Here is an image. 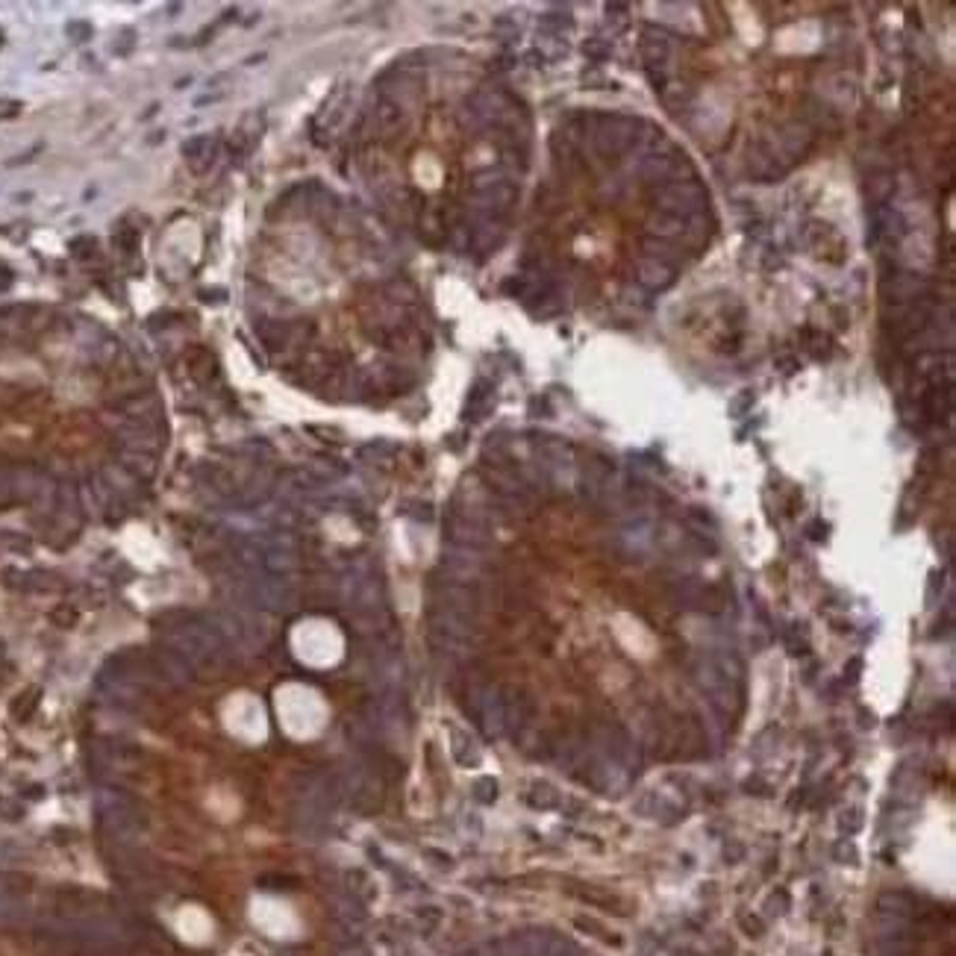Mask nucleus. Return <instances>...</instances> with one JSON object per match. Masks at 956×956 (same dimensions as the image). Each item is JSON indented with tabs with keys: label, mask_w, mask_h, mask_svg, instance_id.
Listing matches in <instances>:
<instances>
[{
	"label": "nucleus",
	"mask_w": 956,
	"mask_h": 956,
	"mask_svg": "<svg viewBox=\"0 0 956 956\" xmlns=\"http://www.w3.org/2000/svg\"><path fill=\"white\" fill-rule=\"evenodd\" d=\"M706 204H710V192L698 183V180H674V183H665L656 188L654 195V206L663 209V212H671V215L677 218H698L703 215Z\"/></svg>",
	"instance_id": "1"
},
{
	"label": "nucleus",
	"mask_w": 956,
	"mask_h": 956,
	"mask_svg": "<svg viewBox=\"0 0 956 956\" xmlns=\"http://www.w3.org/2000/svg\"><path fill=\"white\" fill-rule=\"evenodd\" d=\"M645 127V121H639V118H630V115H604L595 127V148L600 157H621V153H627L636 141L642 139L639 129Z\"/></svg>",
	"instance_id": "2"
},
{
	"label": "nucleus",
	"mask_w": 956,
	"mask_h": 956,
	"mask_svg": "<svg viewBox=\"0 0 956 956\" xmlns=\"http://www.w3.org/2000/svg\"><path fill=\"white\" fill-rule=\"evenodd\" d=\"M224 727L244 741H259L265 736L263 706H259L253 698H244V694L242 698H233L227 706H224Z\"/></svg>",
	"instance_id": "3"
},
{
	"label": "nucleus",
	"mask_w": 956,
	"mask_h": 956,
	"mask_svg": "<svg viewBox=\"0 0 956 956\" xmlns=\"http://www.w3.org/2000/svg\"><path fill=\"white\" fill-rule=\"evenodd\" d=\"M930 292V280H924L922 274H894V277H886V282H883V298H886V303L894 310L898 306H913L918 301H924Z\"/></svg>",
	"instance_id": "4"
},
{
	"label": "nucleus",
	"mask_w": 956,
	"mask_h": 956,
	"mask_svg": "<svg viewBox=\"0 0 956 956\" xmlns=\"http://www.w3.org/2000/svg\"><path fill=\"white\" fill-rule=\"evenodd\" d=\"M642 62L645 71H665L668 53H671V33L656 24H645L642 27Z\"/></svg>",
	"instance_id": "5"
},
{
	"label": "nucleus",
	"mask_w": 956,
	"mask_h": 956,
	"mask_svg": "<svg viewBox=\"0 0 956 956\" xmlns=\"http://www.w3.org/2000/svg\"><path fill=\"white\" fill-rule=\"evenodd\" d=\"M636 282L654 294L668 292L677 282V268L665 263V259H654V256L639 259V265H636Z\"/></svg>",
	"instance_id": "6"
},
{
	"label": "nucleus",
	"mask_w": 956,
	"mask_h": 956,
	"mask_svg": "<svg viewBox=\"0 0 956 956\" xmlns=\"http://www.w3.org/2000/svg\"><path fill=\"white\" fill-rule=\"evenodd\" d=\"M177 933H180V939H186L188 945H204V942H209L212 936V918L200 910V906H183L180 913H177Z\"/></svg>",
	"instance_id": "7"
},
{
	"label": "nucleus",
	"mask_w": 956,
	"mask_h": 956,
	"mask_svg": "<svg viewBox=\"0 0 956 956\" xmlns=\"http://www.w3.org/2000/svg\"><path fill=\"white\" fill-rule=\"evenodd\" d=\"M683 165H686V162L677 159V157H665V153H651V157L642 159L639 171H642V177H645L647 183H663V186H665V183H674V177L680 174Z\"/></svg>",
	"instance_id": "8"
},
{
	"label": "nucleus",
	"mask_w": 956,
	"mask_h": 956,
	"mask_svg": "<svg viewBox=\"0 0 956 956\" xmlns=\"http://www.w3.org/2000/svg\"><path fill=\"white\" fill-rule=\"evenodd\" d=\"M251 915L259 930H265V933L271 936H282L286 930H282V906L277 901H268V898H259L253 901L251 906Z\"/></svg>",
	"instance_id": "9"
},
{
	"label": "nucleus",
	"mask_w": 956,
	"mask_h": 956,
	"mask_svg": "<svg viewBox=\"0 0 956 956\" xmlns=\"http://www.w3.org/2000/svg\"><path fill=\"white\" fill-rule=\"evenodd\" d=\"M647 230H651L654 239L668 242V239H677V235H683V233H689V221L671 215V212L656 209V212H651V218H647Z\"/></svg>",
	"instance_id": "10"
},
{
	"label": "nucleus",
	"mask_w": 956,
	"mask_h": 956,
	"mask_svg": "<svg viewBox=\"0 0 956 956\" xmlns=\"http://www.w3.org/2000/svg\"><path fill=\"white\" fill-rule=\"evenodd\" d=\"M374 121H377V127L383 129V133H392V129H397L400 124H404V110H400V103H395V100L386 98V100L377 103Z\"/></svg>",
	"instance_id": "11"
},
{
	"label": "nucleus",
	"mask_w": 956,
	"mask_h": 956,
	"mask_svg": "<svg viewBox=\"0 0 956 956\" xmlns=\"http://www.w3.org/2000/svg\"><path fill=\"white\" fill-rule=\"evenodd\" d=\"M892 195H894V180H892L889 174L871 177V183H868V200L875 204V209H877V206H889Z\"/></svg>",
	"instance_id": "12"
},
{
	"label": "nucleus",
	"mask_w": 956,
	"mask_h": 956,
	"mask_svg": "<svg viewBox=\"0 0 956 956\" xmlns=\"http://www.w3.org/2000/svg\"><path fill=\"white\" fill-rule=\"evenodd\" d=\"M212 153H215V141H212L209 136H195L183 145V157L192 165L197 157H206V162H212Z\"/></svg>",
	"instance_id": "13"
},
{
	"label": "nucleus",
	"mask_w": 956,
	"mask_h": 956,
	"mask_svg": "<svg viewBox=\"0 0 956 956\" xmlns=\"http://www.w3.org/2000/svg\"><path fill=\"white\" fill-rule=\"evenodd\" d=\"M259 339L265 341L268 348H282L289 341V327L280 324V321H271V324H259L256 327Z\"/></svg>",
	"instance_id": "14"
},
{
	"label": "nucleus",
	"mask_w": 956,
	"mask_h": 956,
	"mask_svg": "<svg viewBox=\"0 0 956 956\" xmlns=\"http://www.w3.org/2000/svg\"><path fill=\"white\" fill-rule=\"evenodd\" d=\"M571 24H574V18H571L569 9H565V12H548V15L541 18V27H545L550 35H562L565 30H571Z\"/></svg>",
	"instance_id": "15"
},
{
	"label": "nucleus",
	"mask_w": 956,
	"mask_h": 956,
	"mask_svg": "<svg viewBox=\"0 0 956 956\" xmlns=\"http://www.w3.org/2000/svg\"><path fill=\"white\" fill-rule=\"evenodd\" d=\"M583 53L592 59V62H604V59L612 56V42L609 39H600V35H595V39H588L583 44Z\"/></svg>",
	"instance_id": "16"
},
{
	"label": "nucleus",
	"mask_w": 956,
	"mask_h": 956,
	"mask_svg": "<svg viewBox=\"0 0 956 956\" xmlns=\"http://www.w3.org/2000/svg\"><path fill=\"white\" fill-rule=\"evenodd\" d=\"M748 406H753V392H750V388H745V392H741V395L733 400V404H730V416L741 418V412H745Z\"/></svg>",
	"instance_id": "17"
},
{
	"label": "nucleus",
	"mask_w": 956,
	"mask_h": 956,
	"mask_svg": "<svg viewBox=\"0 0 956 956\" xmlns=\"http://www.w3.org/2000/svg\"><path fill=\"white\" fill-rule=\"evenodd\" d=\"M774 368L780 371V374H795V371L800 368V362H798L795 357H780V359L774 362Z\"/></svg>",
	"instance_id": "18"
},
{
	"label": "nucleus",
	"mask_w": 956,
	"mask_h": 956,
	"mask_svg": "<svg viewBox=\"0 0 956 956\" xmlns=\"http://www.w3.org/2000/svg\"><path fill=\"white\" fill-rule=\"evenodd\" d=\"M118 247H121V251L124 253H129V251H133V247H136V233L133 230H124V233H118Z\"/></svg>",
	"instance_id": "19"
},
{
	"label": "nucleus",
	"mask_w": 956,
	"mask_h": 956,
	"mask_svg": "<svg viewBox=\"0 0 956 956\" xmlns=\"http://www.w3.org/2000/svg\"><path fill=\"white\" fill-rule=\"evenodd\" d=\"M807 533H809V539H816V541H821L824 536H827V524H821V521H816V524H809V530H807Z\"/></svg>",
	"instance_id": "20"
}]
</instances>
